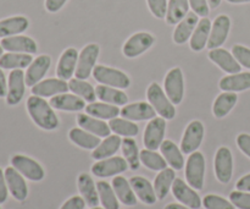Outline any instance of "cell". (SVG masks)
Instances as JSON below:
<instances>
[{
	"mask_svg": "<svg viewBox=\"0 0 250 209\" xmlns=\"http://www.w3.org/2000/svg\"><path fill=\"white\" fill-rule=\"evenodd\" d=\"M84 207H85L84 198L81 197V196H73V197L68 198L60 209H84Z\"/></svg>",
	"mask_w": 250,
	"mask_h": 209,
	"instance_id": "816d5d0a",
	"label": "cell"
},
{
	"mask_svg": "<svg viewBox=\"0 0 250 209\" xmlns=\"http://www.w3.org/2000/svg\"><path fill=\"white\" fill-rule=\"evenodd\" d=\"M100 48L98 44L90 43L85 46L84 48L81 50L80 55H78V63L77 69H76V78L80 80H87L93 72L94 68L97 65V60L99 58Z\"/></svg>",
	"mask_w": 250,
	"mask_h": 209,
	"instance_id": "5b68a950",
	"label": "cell"
},
{
	"mask_svg": "<svg viewBox=\"0 0 250 209\" xmlns=\"http://www.w3.org/2000/svg\"><path fill=\"white\" fill-rule=\"evenodd\" d=\"M1 46L4 50L11 53H26L36 54L38 51V46L36 41L27 36H11L1 39Z\"/></svg>",
	"mask_w": 250,
	"mask_h": 209,
	"instance_id": "e0dca14e",
	"label": "cell"
},
{
	"mask_svg": "<svg viewBox=\"0 0 250 209\" xmlns=\"http://www.w3.org/2000/svg\"><path fill=\"white\" fill-rule=\"evenodd\" d=\"M98 193H99V200L102 202L103 208L105 209H120L119 198L115 193L112 185H110L106 181H99L97 184Z\"/></svg>",
	"mask_w": 250,
	"mask_h": 209,
	"instance_id": "7bdbcfd3",
	"label": "cell"
},
{
	"mask_svg": "<svg viewBox=\"0 0 250 209\" xmlns=\"http://www.w3.org/2000/svg\"><path fill=\"white\" fill-rule=\"evenodd\" d=\"M97 98L104 103H109L112 105H126L128 102V97L125 92L120 91L119 88L109 87L105 85H99L95 88Z\"/></svg>",
	"mask_w": 250,
	"mask_h": 209,
	"instance_id": "d590c367",
	"label": "cell"
},
{
	"mask_svg": "<svg viewBox=\"0 0 250 209\" xmlns=\"http://www.w3.org/2000/svg\"><path fill=\"white\" fill-rule=\"evenodd\" d=\"M154 43H155V37L153 34L148 33V32H137V33L132 34L124 44L122 53L126 58H137L149 50Z\"/></svg>",
	"mask_w": 250,
	"mask_h": 209,
	"instance_id": "8992f818",
	"label": "cell"
},
{
	"mask_svg": "<svg viewBox=\"0 0 250 209\" xmlns=\"http://www.w3.org/2000/svg\"><path fill=\"white\" fill-rule=\"evenodd\" d=\"M203 206L207 209H236L231 201L217 195H208L203 200Z\"/></svg>",
	"mask_w": 250,
	"mask_h": 209,
	"instance_id": "bcb514c9",
	"label": "cell"
},
{
	"mask_svg": "<svg viewBox=\"0 0 250 209\" xmlns=\"http://www.w3.org/2000/svg\"><path fill=\"white\" fill-rule=\"evenodd\" d=\"M231 29V19L227 15H219L214 20V23L211 26L209 42H208V48L211 49L220 48L225 42L227 41V37Z\"/></svg>",
	"mask_w": 250,
	"mask_h": 209,
	"instance_id": "5bb4252c",
	"label": "cell"
},
{
	"mask_svg": "<svg viewBox=\"0 0 250 209\" xmlns=\"http://www.w3.org/2000/svg\"><path fill=\"white\" fill-rule=\"evenodd\" d=\"M26 90V78L22 70H12L7 81L6 103L9 105H16L22 100Z\"/></svg>",
	"mask_w": 250,
	"mask_h": 209,
	"instance_id": "9a60e30c",
	"label": "cell"
},
{
	"mask_svg": "<svg viewBox=\"0 0 250 209\" xmlns=\"http://www.w3.org/2000/svg\"><path fill=\"white\" fill-rule=\"evenodd\" d=\"M78 190H80L81 195L84 198L85 203L89 207H98L100 200H99V193H98L97 185L94 184V180L92 176L87 173H82L78 176L77 180Z\"/></svg>",
	"mask_w": 250,
	"mask_h": 209,
	"instance_id": "484cf974",
	"label": "cell"
},
{
	"mask_svg": "<svg viewBox=\"0 0 250 209\" xmlns=\"http://www.w3.org/2000/svg\"><path fill=\"white\" fill-rule=\"evenodd\" d=\"M0 209H1V208H0Z\"/></svg>",
	"mask_w": 250,
	"mask_h": 209,
	"instance_id": "e7e4bbea",
	"label": "cell"
},
{
	"mask_svg": "<svg viewBox=\"0 0 250 209\" xmlns=\"http://www.w3.org/2000/svg\"><path fill=\"white\" fill-rule=\"evenodd\" d=\"M78 51L75 48H67L63 50L59 59L58 66H56V76L63 81H70L75 75L78 63Z\"/></svg>",
	"mask_w": 250,
	"mask_h": 209,
	"instance_id": "d6986e66",
	"label": "cell"
},
{
	"mask_svg": "<svg viewBox=\"0 0 250 209\" xmlns=\"http://www.w3.org/2000/svg\"><path fill=\"white\" fill-rule=\"evenodd\" d=\"M164 209H192L185 205H178V203H170V205L166 206Z\"/></svg>",
	"mask_w": 250,
	"mask_h": 209,
	"instance_id": "680465c9",
	"label": "cell"
},
{
	"mask_svg": "<svg viewBox=\"0 0 250 209\" xmlns=\"http://www.w3.org/2000/svg\"><path fill=\"white\" fill-rule=\"evenodd\" d=\"M189 0H168L166 22L168 24H177L189 12Z\"/></svg>",
	"mask_w": 250,
	"mask_h": 209,
	"instance_id": "f35d334b",
	"label": "cell"
},
{
	"mask_svg": "<svg viewBox=\"0 0 250 209\" xmlns=\"http://www.w3.org/2000/svg\"><path fill=\"white\" fill-rule=\"evenodd\" d=\"M164 86L168 99L175 105L181 104L185 97V77L182 70L180 68L171 69L165 76Z\"/></svg>",
	"mask_w": 250,
	"mask_h": 209,
	"instance_id": "52a82bcc",
	"label": "cell"
},
{
	"mask_svg": "<svg viewBox=\"0 0 250 209\" xmlns=\"http://www.w3.org/2000/svg\"><path fill=\"white\" fill-rule=\"evenodd\" d=\"M226 1L231 4H246V2H250V0H226Z\"/></svg>",
	"mask_w": 250,
	"mask_h": 209,
	"instance_id": "94428289",
	"label": "cell"
},
{
	"mask_svg": "<svg viewBox=\"0 0 250 209\" xmlns=\"http://www.w3.org/2000/svg\"><path fill=\"white\" fill-rule=\"evenodd\" d=\"M124 119L131 120V121H144V120H151L155 117V109L151 107L150 103L137 102L132 104L125 105L121 109Z\"/></svg>",
	"mask_w": 250,
	"mask_h": 209,
	"instance_id": "ffe728a7",
	"label": "cell"
},
{
	"mask_svg": "<svg viewBox=\"0 0 250 209\" xmlns=\"http://www.w3.org/2000/svg\"><path fill=\"white\" fill-rule=\"evenodd\" d=\"M232 54L236 58V60L241 64V66L249 69L250 70V49L247 46L236 44L232 48Z\"/></svg>",
	"mask_w": 250,
	"mask_h": 209,
	"instance_id": "c3c4849f",
	"label": "cell"
},
{
	"mask_svg": "<svg viewBox=\"0 0 250 209\" xmlns=\"http://www.w3.org/2000/svg\"><path fill=\"white\" fill-rule=\"evenodd\" d=\"M229 201L238 209H250V192L244 191H233L229 195Z\"/></svg>",
	"mask_w": 250,
	"mask_h": 209,
	"instance_id": "7dc6e473",
	"label": "cell"
},
{
	"mask_svg": "<svg viewBox=\"0 0 250 209\" xmlns=\"http://www.w3.org/2000/svg\"><path fill=\"white\" fill-rule=\"evenodd\" d=\"M209 59L212 63L216 64L220 69H222L225 72L229 73V75H232V73H238L242 71L241 64L236 60L233 54L231 51L226 50V49H211L209 51Z\"/></svg>",
	"mask_w": 250,
	"mask_h": 209,
	"instance_id": "44dd1931",
	"label": "cell"
},
{
	"mask_svg": "<svg viewBox=\"0 0 250 209\" xmlns=\"http://www.w3.org/2000/svg\"><path fill=\"white\" fill-rule=\"evenodd\" d=\"M92 209H105V208H100V207H93Z\"/></svg>",
	"mask_w": 250,
	"mask_h": 209,
	"instance_id": "be15d7a7",
	"label": "cell"
},
{
	"mask_svg": "<svg viewBox=\"0 0 250 209\" xmlns=\"http://www.w3.org/2000/svg\"><path fill=\"white\" fill-rule=\"evenodd\" d=\"M50 105L54 109L62 110V112H81L85 109V100L76 94H70V93H62L55 97H51Z\"/></svg>",
	"mask_w": 250,
	"mask_h": 209,
	"instance_id": "cb8c5ba5",
	"label": "cell"
},
{
	"mask_svg": "<svg viewBox=\"0 0 250 209\" xmlns=\"http://www.w3.org/2000/svg\"><path fill=\"white\" fill-rule=\"evenodd\" d=\"M68 139L76 146L83 149H95L100 144V139L83 129L73 127L68 132Z\"/></svg>",
	"mask_w": 250,
	"mask_h": 209,
	"instance_id": "74e56055",
	"label": "cell"
},
{
	"mask_svg": "<svg viewBox=\"0 0 250 209\" xmlns=\"http://www.w3.org/2000/svg\"><path fill=\"white\" fill-rule=\"evenodd\" d=\"M122 139L119 135H110L103 142H100L99 146L93 149L92 157L95 161H102V159L114 157L121 148Z\"/></svg>",
	"mask_w": 250,
	"mask_h": 209,
	"instance_id": "1f68e13d",
	"label": "cell"
},
{
	"mask_svg": "<svg viewBox=\"0 0 250 209\" xmlns=\"http://www.w3.org/2000/svg\"><path fill=\"white\" fill-rule=\"evenodd\" d=\"M68 90L73 93V94L78 95L85 102L93 103L97 99V93H95V88L93 87L90 83L85 82V81L80 80V78H71L68 81Z\"/></svg>",
	"mask_w": 250,
	"mask_h": 209,
	"instance_id": "b9f144b4",
	"label": "cell"
},
{
	"mask_svg": "<svg viewBox=\"0 0 250 209\" xmlns=\"http://www.w3.org/2000/svg\"><path fill=\"white\" fill-rule=\"evenodd\" d=\"M77 122L81 129L85 130V131L90 132V134L95 135L98 137L106 139L107 136H110V132H111L109 124H106L103 120H99L98 117L90 116L88 114H78Z\"/></svg>",
	"mask_w": 250,
	"mask_h": 209,
	"instance_id": "4316f807",
	"label": "cell"
},
{
	"mask_svg": "<svg viewBox=\"0 0 250 209\" xmlns=\"http://www.w3.org/2000/svg\"><path fill=\"white\" fill-rule=\"evenodd\" d=\"M93 77L100 85L109 86V87L126 90L131 85V80L124 71L119 69L109 68L104 65H97L93 70Z\"/></svg>",
	"mask_w": 250,
	"mask_h": 209,
	"instance_id": "3957f363",
	"label": "cell"
},
{
	"mask_svg": "<svg viewBox=\"0 0 250 209\" xmlns=\"http://www.w3.org/2000/svg\"><path fill=\"white\" fill-rule=\"evenodd\" d=\"M198 22H199V16L194 12H188L187 16L176 26L173 32V42L176 44H185L186 42L189 41Z\"/></svg>",
	"mask_w": 250,
	"mask_h": 209,
	"instance_id": "83f0119b",
	"label": "cell"
},
{
	"mask_svg": "<svg viewBox=\"0 0 250 209\" xmlns=\"http://www.w3.org/2000/svg\"><path fill=\"white\" fill-rule=\"evenodd\" d=\"M222 0H208V2H209V6L211 7V9H216V7L220 6V4H221Z\"/></svg>",
	"mask_w": 250,
	"mask_h": 209,
	"instance_id": "91938a15",
	"label": "cell"
},
{
	"mask_svg": "<svg viewBox=\"0 0 250 209\" xmlns=\"http://www.w3.org/2000/svg\"><path fill=\"white\" fill-rule=\"evenodd\" d=\"M7 193H9V188H7L6 179H5L4 171L0 169V205L6 202Z\"/></svg>",
	"mask_w": 250,
	"mask_h": 209,
	"instance_id": "db71d44e",
	"label": "cell"
},
{
	"mask_svg": "<svg viewBox=\"0 0 250 209\" xmlns=\"http://www.w3.org/2000/svg\"><path fill=\"white\" fill-rule=\"evenodd\" d=\"M175 169L166 168L158 174L154 181V190H155L158 200H164L170 192L172 184L176 179Z\"/></svg>",
	"mask_w": 250,
	"mask_h": 209,
	"instance_id": "8d00e7d4",
	"label": "cell"
},
{
	"mask_svg": "<svg viewBox=\"0 0 250 209\" xmlns=\"http://www.w3.org/2000/svg\"><path fill=\"white\" fill-rule=\"evenodd\" d=\"M27 110L34 124L46 131L56 130L60 125L58 115L54 112L50 103L38 95H31L27 99Z\"/></svg>",
	"mask_w": 250,
	"mask_h": 209,
	"instance_id": "6da1fadb",
	"label": "cell"
},
{
	"mask_svg": "<svg viewBox=\"0 0 250 209\" xmlns=\"http://www.w3.org/2000/svg\"><path fill=\"white\" fill-rule=\"evenodd\" d=\"M111 185L120 202L128 207H133L137 205V195L134 193L129 181H127L124 176H115L112 179Z\"/></svg>",
	"mask_w": 250,
	"mask_h": 209,
	"instance_id": "f546056e",
	"label": "cell"
},
{
	"mask_svg": "<svg viewBox=\"0 0 250 209\" xmlns=\"http://www.w3.org/2000/svg\"><path fill=\"white\" fill-rule=\"evenodd\" d=\"M211 21L208 17H202L189 39V46L193 51H202L209 42L211 32Z\"/></svg>",
	"mask_w": 250,
	"mask_h": 209,
	"instance_id": "d4e9b609",
	"label": "cell"
},
{
	"mask_svg": "<svg viewBox=\"0 0 250 209\" xmlns=\"http://www.w3.org/2000/svg\"><path fill=\"white\" fill-rule=\"evenodd\" d=\"M5 179H6L7 188L10 193L16 201H24L28 196V187H27L26 180L23 179V175L20 174L14 166H9L5 169Z\"/></svg>",
	"mask_w": 250,
	"mask_h": 209,
	"instance_id": "2e32d148",
	"label": "cell"
},
{
	"mask_svg": "<svg viewBox=\"0 0 250 209\" xmlns=\"http://www.w3.org/2000/svg\"><path fill=\"white\" fill-rule=\"evenodd\" d=\"M2 50H4V49H2L1 44H0V58H1V55H2Z\"/></svg>",
	"mask_w": 250,
	"mask_h": 209,
	"instance_id": "6125c7cd",
	"label": "cell"
},
{
	"mask_svg": "<svg viewBox=\"0 0 250 209\" xmlns=\"http://www.w3.org/2000/svg\"><path fill=\"white\" fill-rule=\"evenodd\" d=\"M237 190L244 191V192H250V174L244 175L243 178L239 179L236 184Z\"/></svg>",
	"mask_w": 250,
	"mask_h": 209,
	"instance_id": "9f6ffc18",
	"label": "cell"
},
{
	"mask_svg": "<svg viewBox=\"0 0 250 209\" xmlns=\"http://www.w3.org/2000/svg\"><path fill=\"white\" fill-rule=\"evenodd\" d=\"M29 26V21L24 16L7 17L0 21V38L17 36L26 31Z\"/></svg>",
	"mask_w": 250,
	"mask_h": 209,
	"instance_id": "4dcf8cb0",
	"label": "cell"
},
{
	"mask_svg": "<svg viewBox=\"0 0 250 209\" xmlns=\"http://www.w3.org/2000/svg\"><path fill=\"white\" fill-rule=\"evenodd\" d=\"M129 184H131L137 197L144 205H155V202L158 201V197H156L155 190H154V186L151 185L150 181L146 180L143 176H132L129 179Z\"/></svg>",
	"mask_w": 250,
	"mask_h": 209,
	"instance_id": "603a6c76",
	"label": "cell"
},
{
	"mask_svg": "<svg viewBox=\"0 0 250 209\" xmlns=\"http://www.w3.org/2000/svg\"><path fill=\"white\" fill-rule=\"evenodd\" d=\"M67 91H70L68 83L61 78H46L32 87L33 95H38L42 98L55 97L58 94L67 93Z\"/></svg>",
	"mask_w": 250,
	"mask_h": 209,
	"instance_id": "ac0fdd59",
	"label": "cell"
},
{
	"mask_svg": "<svg viewBox=\"0 0 250 209\" xmlns=\"http://www.w3.org/2000/svg\"><path fill=\"white\" fill-rule=\"evenodd\" d=\"M11 165L31 181H42L45 176V171L38 162L22 154H16L12 157Z\"/></svg>",
	"mask_w": 250,
	"mask_h": 209,
	"instance_id": "9c48e42d",
	"label": "cell"
},
{
	"mask_svg": "<svg viewBox=\"0 0 250 209\" xmlns=\"http://www.w3.org/2000/svg\"><path fill=\"white\" fill-rule=\"evenodd\" d=\"M225 92H243L250 88V72H238L225 76L219 83Z\"/></svg>",
	"mask_w": 250,
	"mask_h": 209,
	"instance_id": "f1b7e54d",
	"label": "cell"
},
{
	"mask_svg": "<svg viewBox=\"0 0 250 209\" xmlns=\"http://www.w3.org/2000/svg\"><path fill=\"white\" fill-rule=\"evenodd\" d=\"M121 149L125 159L128 163L129 169L138 170L139 166H141V158H139L141 152H139L136 141L132 137H125V139H122Z\"/></svg>",
	"mask_w": 250,
	"mask_h": 209,
	"instance_id": "60d3db41",
	"label": "cell"
},
{
	"mask_svg": "<svg viewBox=\"0 0 250 209\" xmlns=\"http://www.w3.org/2000/svg\"><path fill=\"white\" fill-rule=\"evenodd\" d=\"M109 126L115 135L124 137H134L139 134V127L136 122L127 119L114 117L109 121Z\"/></svg>",
	"mask_w": 250,
	"mask_h": 209,
	"instance_id": "ee69618b",
	"label": "cell"
},
{
	"mask_svg": "<svg viewBox=\"0 0 250 209\" xmlns=\"http://www.w3.org/2000/svg\"><path fill=\"white\" fill-rule=\"evenodd\" d=\"M128 163L122 157H110L93 164L92 174L97 178H110L125 173L128 169Z\"/></svg>",
	"mask_w": 250,
	"mask_h": 209,
	"instance_id": "30bf717a",
	"label": "cell"
},
{
	"mask_svg": "<svg viewBox=\"0 0 250 209\" xmlns=\"http://www.w3.org/2000/svg\"><path fill=\"white\" fill-rule=\"evenodd\" d=\"M204 139V125L199 120L189 122L181 141V151L183 154H192L197 151Z\"/></svg>",
	"mask_w": 250,
	"mask_h": 209,
	"instance_id": "7c38bea8",
	"label": "cell"
},
{
	"mask_svg": "<svg viewBox=\"0 0 250 209\" xmlns=\"http://www.w3.org/2000/svg\"><path fill=\"white\" fill-rule=\"evenodd\" d=\"M215 175L221 184H229L233 175V156L231 149L220 147L215 154Z\"/></svg>",
	"mask_w": 250,
	"mask_h": 209,
	"instance_id": "8fae6325",
	"label": "cell"
},
{
	"mask_svg": "<svg viewBox=\"0 0 250 209\" xmlns=\"http://www.w3.org/2000/svg\"><path fill=\"white\" fill-rule=\"evenodd\" d=\"M33 61L32 54L26 53H9L2 54L0 58V68L4 70H22L28 68Z\"/></svg>",
	"mask_w": 250,
	"mask_h": 209,
	"instance_id": "e575fe53",
	"label": "cell"
},
{
	"mask_svg": "<svg viewBox=\"0 0 250 209\" xmlns=\"http://www.w3.org/2000/svg\"><path fill=\"white\" fill-rule=\"evenodd\" d=\"M171 190H172V193L176 200L182 203V205L187 206V207L192 209H199L202 207L203 201L200 196L195 192L194 188L190 187L182 179L176 178Z\"/></svg>",
	"mask_w": 250,
	"mask_h": 209,
	"instance_id": "4fadbf2b",
	"label": "cell"
},
{
	"mask_svg": "<svg viewBox=\"0 0 250 209\" xmlns=\"http://www.w3.org/2000/svg\"><path fill=\"white\" fill-rule=\"evenodd\" d=\"M160 151L168 165L175 170H182L185 166V157L181 148L170 139H165L160 146Z\"/></svg>",
	"mask_w": 250,
	"mask_h": 209,
	"instance_id": "d6a6232c",
	"label": "cell"
},
{
	"mask_svg": "<svg viewBox=\"0 0 250 209\" xmlns=\"http://www.w3.org/2000/svg\"><path fill=\"white\" fill-rule=\"evenodd\" d=\"M85 112H87L88 115L98 117V119L111 120L114 117L119 116L121 110L117 108V105L109 104V103L93 102L85 107Z\"/></svg>",
	"mask_w": 250,
	"mask_h": 209,
	"instance_id": "ab89813d",
	"label": "cell"
},
{
	"mask_svg": "<svg viewBox=\"0 0 250 209\" xmlns=\"http://www.w3.org/2000/svg\"><path fill=\"white\" fill-rule=\"evenodd\" d=\"M237 146L242 152L250 158V135L241 134L237 137Z\"/></svg>",
	"mask_w": 250,
	"mask_h": 209,
	"instance_id": "f5cc1de1",
	"label": "cell"
},
{
	"mask_svg": "<svg viewBox=\"0 0 250 209\" xmlns=\"http://www.w3.org/2000/svg\"><path fill=\"white\" fill-rule=\"evenodd\" d=\"M50 65L51 58L49 55H39L38 58L34 59L31 65L28 66V70L24 73L26 86L33 87L34 85L41 82L44 76L46 75V72H48Z\"/></svg>",
	"mask_w": 250,
	"mask_h": 209,
	"instance_id": "7402d4cb",
	"label": "cell"
},
{
	"mask_svg": "<svg viewBox=\"0 0 250 209\" xmlns=\"http://www.w3.org/2000/svg\"><path fill=\"white\" fill-rule=\"evenodd\" d=\"M189 6L193 12L200 17H208L210 12V6L208 0H189Z\"/></svg>",
	"mask_w": 250,
	"mask_h": 209,
	"instance_id": "f907efd6",
	"label": "cell"
},
{
	"mask_svg": "<svg viewBox=\"0 0 250 209\" xmlns=\"http://www.w3.org/2000/svg\"><path fill=\"white\" fill-rule=\"evenodd\" d=\"M67 0H45V9L49 12H58L59 10L62 9L63 5Z\"/></svg>",
	"mask_w": 250,
	"mask_h": 209,
	"instance_id": "11a10c76",
	"label": "cell"
},
{
	"mask_svg": "<svg viewBox=\"0 0 250 209\" xmlns=\"http://www.w3.org/2000/svg\"><path fill=\"white\" fill-rule=\"evenodd\" d=\"M148 7L156 19H165L167 12V0H146Z\"/></svg>",
	"mask_w": 250,
	"mask_h": 209,
	"instance_id": "681fc988",
	"label": "cell"
},
{
	"mask_svg": "<svg viewBox=\"0 0 250 209\" xmlns=\"http://www.w3.org/2000/svg\"><path fill=\"white\" fill-rule=\"evenodd\" d=\"M166 120L164 117H154L148 122L144 131L143 143L146 149L156 151L160 149V146L165 141Z\"/></svg>",
	"mask_w": 250,
	"mask_h": 209,
	"instance_id": "ba28073f",
	"label": "cell"
},
{
	"mask_svg": "<svg viewBox=\"0 0 250 209\" xmlns=\"http://www.w3.org/2000/svg\"><path fill=\"white\" fill-rule=\"evenodd\" d=\"M7 94V81L2 69L0 68V98L6 97Z\"/></svg>",
	"mask_w": 250,
	"mask_h": 209,
	"instance_id": "6f0895ef",
	"label": "cell"
},
{
	"mask_svg": "<svg viewBox=\"0 0 250 209\" xmlns=\"http://www.w3.org/2000/svg\"><path fill=\"white\" fill-rule=\"evenodd\" d=\"M205 176V158L203 153L195 151L186 163V180L194 190H203Z\"/></svg>",
	"mask_w": 250,
	"mask_h": 209,
	"instance_id": "277c9868",
	"label": "cell"
},
{
	"mask_svg": "<svg viewBox=\"0 0 250 209\" xmlns=\"http://www.w3.org/2000/svg\"><path fill=\"white\" fill-rule=\"evenodd\" d=\"M238 102V95L234 92H222L217 95L212 105V114L217 119L227 116L231 113V110L236 107Z\"/></svg>",
	"mask_w": 250,
	"mask_h": 209,
	"instance_id": "836d02e7",
	"label": "cell"
},
{
	"mask_svg": "<svg viewBox=\"0 0 250 209\" xmlns=\"http://www.w3.org/2000/svg\"><path fill=\"white\" fill-rule=\"evenodd\" d=\"M139 158H141V163H143V165L150 169V170L161 171L167 168V162L156 151H151V149L146 148L143 149L139 153Z\"/></svg>",
	"mask_w": 250,
	"mask_h": 209,
	"instance_id": "f6af8a7d",
	"label": "cell"
},
{
	"mask_svg": "<svg viewBox=\"0 0 250 209\" xmlns=\"http://www.w3.org/2000/svg\"><path fill=\"white\" fill-rule=\"evenodd\" d=\"M146 98H148L151 107L155 109V112L161 117H164L165 120H172L176 116L175 104L168 99V97L159 83H150V86L146 90Z\"/></svg>",
	"mask_w": 250,
	"mask_h": 209,
	"instance_id": "7a4b0ae2",
	"label": "cell"
}]
</instances>
